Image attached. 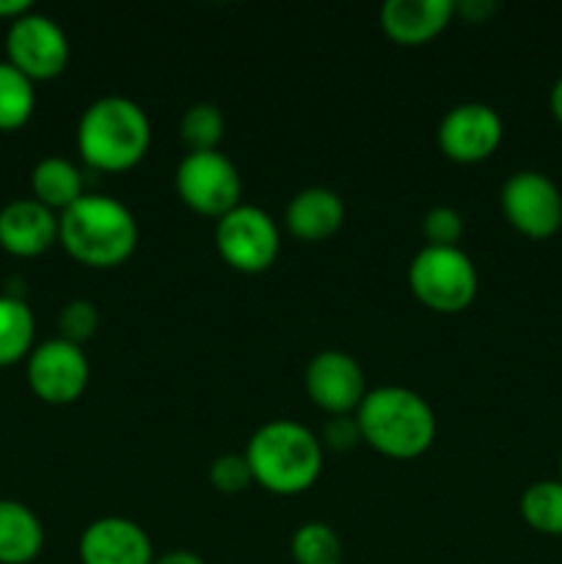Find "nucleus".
I'll use <instances>...</instances> for the list:
<instances>
[{"label":"nucleus","mask_w":562,"mask_h":564,"mask_svg":"<svg viewBox=\"0 0 562 564\" xmlns=\"http://www.w3.org/2000/svg\"><path fill=\"white\" fill-rule=\"evenodd\" d=\"M58 242L88 268H116L138 246V220L125 202L108 193H83L58 215Z\"/></svg>","instance_id":"nucleus-1"},{"label":"nucleus","mask_w":562,"mask_h":564,"mask_svg":"<svg viewBox=\"0 0 562 564\" xmlns=\"http://www.w3.org/2000/svg\"><path fill=\"white\" fill-rule=\"evenodd\" d=\"M323 444L295 419H270L253 430L246 444V460L253 482L275 496H298L323 474Z\"/></svg>","instance_id":"nucleus-2"},{"label":"nucleus","mask_w":562,"mask_h":564,"mask_svg":"<svg viewBox=\"0 0 562 564\" xmlns=\"http://www.w3.org/2000/svg\"><path fill=\"white\" fill-rule=\"evenodd\" d=\"M364 441L391 460H413L433 446L439 422L430 402L406 386H378L356 411Z\"/></svg>","instance_id":"nucleus-3"},{"label":"nucleus","mask_w":562,"mask_h":564,"mask_svg":"<svg viewBox=\"0 0 562 564\" xmlns=\"http://www.w3.org/2000/svg\"><path fill=\"white\" fill-rule=\"evenodd\" d=\"M152 147L149 113L130 97L108 94L83 110L77 121V152L97 171H130Z\"/></svg>","instance_id":"nucleus-4"},{"label":"nucleus","mask_w":562,"mask_h":564,"mask_svg":"<svg viewBox=\"0 0 562 564\" xmlns=\"http://www.w3.org/2000/svg\"><path fill=\"white\" fill-rule=\"evenodd\" d=\"M408 286L433 312L457 314L477 297L479 273L461 246H422L408 264Z\"/></svg>","instance_id":"nucleus-5"},{"label":"nucleus","mask_w":562,"mask_h":564,"mask_svg":"<svg viewBox=\"0 0 562 564\" xmlns=\"http://www.w3.org/2000/svg\"><path fill=\"white\" fill-rule=\"evenodd\" d=\"M215 248L229 268L262 273L281 251L279 224L257 204H237L215 220Z\"/></svg>","instance_id":"nucleus-6"},{"label":"nucleus","mask_w":562,"mask_h":564,"mask_svg":"<svg viewBox=\"0 0 562 564\" xmlns=\"http://www.w3.org/2000/svg\"><path fill=\"white\" fill-rule=\"evenodd\" d=\"M174 185L185 207L215 220L242 204V176L220 149L187 152L176 165Z\"/></svg>","instance_id":"nucleus-7"},{"label":"nucleus","mask_w":562,"mask_h":564,"mask_svg":"<svg viewBox=\"0 0 562 564\" xmlns=\"http://www.w3.org/2000/svg\"><path fill=\"white\" fill-rule=\"evenodd\" d=\"M6 61L36 80L58 77L69 64V39L61 22L42 11H28L9 22L6 31Z\"/></svg>","instance_id":"nucleus-8"},{"label":"nucleus","mask_w":562,"mask_h":564,"mask_svg":"<svg viewBox=\"0 0 562 564\" xmlns=\"http://www.w3.org/2000/svg\"><path fill=\"white\" fill-rule=\"evenodd\" d=\"M499 204L512 229L545 240L562 226V193L543 171H516L505 180Z\"/></svg>","instance_id":"nucleus-9"},{"label":"nucleus","mask_w":562,"mask_h":564,"mask_svg":"<svg viewBox=\"0 0 562 564\" xmlns=\"http://www.w3.org/2000/svg\"><path fill=\"white\" fill-rule=\"evenodd\" d=\"M91 380V364L80 345L55 339L42 341L28 356V386L33 394L50 405H69L80 400Z\"/></svg>","instance_id":"nucleus-10"},{"label":"nucleus","mask_w":562,"mask_h":564,"mask_svg":"<svg viewBox=\"0 0 562 564\" xmlns=\"http://www.w3.org/2000/svg\"><path fill=\"white\" fill-rule=\"evenodd\" d=\"M439 147L455 163H483L499 149L505 121L485 102H461L441 116Z\"/></svg>","instance_id":"nucleus-11"},{"label":"nucleus","mask_w":562,"mask_h":564,"mask_svg":"<svg viewBox=\"0 0 562 564\" xmlns=\"http://www.w3.org/2000/svg\"><path fill=\"white\" fill-rule=\"evenodd\" d=\"M303 386H306L309 400L331 416L356 413L367 394L361 364L345 350L314 352L303 372Z\"/></svg>","instance_id":"nucleus-12"},{"label":"nucleus","mask_w":562,"mask_h":564,"mask_svg":"<svg viewBox=\"0 0 562 564\" xmlns=\"http://www.w3.org/2000/svg\"><path fill=\"white\" fill-rule=\"evenodd\" d=\"M83 564H152L154 549L147 529L121 516H105L88 523L77 543Z\"/></svg>","instance_id":"nucleus-13"},{"label":"nucleus","mask_w":562,"mask_h":564,"mask_svg":"<svg viewBox=\"0 0 562 564\" xmlns=\"http://www.w3.org/2000/svg\"><path fill=\"white\" fill-rule=\"evenodd\" d=\"M58 242V213L36 198H14L0 209V246L14 257H39Z\"/></svg>","instance_id":"nucleus-14"},{"label":"nucleus","mask_w":562,"mask_h":564,"mask_svg":"<svg viewBox=\"0 0 562 564\" xmlns=\"http://www.w3.org/2000/svg\"><path fill=\"white\" fill-rule=\"evenodd\" d=\"M452 17H455L452 0H386L380 6L383 33L391 42L408 44V47L439 36L450 25Z\"/></svg>","instance_id":"nucleus-15"},{"label":"nucleus","mask_w":562,"mask_h":564,"mask_svg":"<svg viewBox=\"0 0 562 564\" xmlns=\"http://www.w3.org/2000/svg\"><path fill=\"white\" fill-rule=\"evenodd\" d=\"M284 224L290 235L298 237V240L323 242L334 237L342 229V224H345V202L331 187H303L287 204Z\"/></svg>","instance_id":"nucleus-16"},{"label":"nucleus","mask_w":562,"mask_h":564,"mask_svg":"<svg viewBox=\"0 0 562 564\" xmlns=\"http://www.w3.org/2000/svg\"><path fill=\"white\" fill-rule=\"evenodd\" d=\"M44 549L36 512L17 499H0V564H31Z\"/></svg>","instance_id":"nucleus-17"},{"label":"nucleus","mask_w":562,"mask_h":564,"mask_svg":"<svg viewBox=\"0 0 562 564\" xmlns=\"http://www.w3.org/2000/svg\"><path fill=\"white\" fill-rule=\"evenodd\" d=\"M31 191L36 202L50 207L53 213H64L83 196V174L72 160L61 154L42 158L31 171Z\"/></svg>","instance_id":"nucleus-18"},{"label":"nucleus","mask_w":562,"mask_h":564,"mask_svg":"<svg viewBox=\"0 0 562 564\" xmlns=\"http://www.w3.org/2000/svg\"><path fill=\"white\" fill-rule=\"evenodd\" d=\"M36 339V319L20 295H0V367L31 356Z\"/></svg>","instance_id":"nucleus-19"},{"label":"nucleus","mask_w":562,"mask_h":564,"mask_svg":"<svg viewBox=\"0 0 562 564\" xmlns=\"http://www.w3.org/2000/svg\"><path fill=\"white\" fill-rule=\"evenodd\" d=\"M290 554L295 564H345V543L325 521H306L292 532Z\"/></svg>","instance_id":"nucleus-20"},{"label":"nucleus","mask_w":562,"mask_h":564,"mask_svg":"<svg viewBox=\"0 0 562 564\" xmlns=\"http://www.w3.org/2000/svg\"><path fill=\"white\" fill-rule=\"evenodd\" d=\"M36 108V88L9 61H0V130H20Z\"/></svg>","instance_id":"nucleus-21"},{"label":"nucleus","mask_w":562,"mask_h":564,"mask_svg":"<svg viewBox=\"0 0 562 564\" xmlns=\"http://www.w3.org/2000/svg\"><path fill=\"white\" fill-rule=\"evenodd\" d=\"M521 516L534 532L562 534V479H540L521 496Z\"/></svg>","instance_id":"nucleus-22"},{"label":"nucleus","mask_w":562,"mask_h":564,"mask_svg":"<svg viewBox=\"0 0 562 564\" xmlns=\"http://www.w3.org/2000/svg\"><path fill=\"white\" fill-rule=\"evenodd\" d=\"M224 132V110L215 102H193L191 108L182 113L180 135L182 141H185L187 152H209V149H218Z\"/></svg>","instance_id":"nucleus-23"},{"label":"nucleus","mask_w":562,"mask_h":564,"mask_svg":"<svg viewBox=\"0 0 562 564\" xmlns=\"http://www.w3.org/2000/svg\"><path fill=\"white\" fill-rule=\"evenodd\" d=\"M463 229H466L463 226V215L455 207H450V204H435L422 218L424 246L455 248L461 242Z\"/></svg>","instance_id":"nucleus-24"},{"label":"nucleus","mask_w":562,"mask_h":564,"mask_svg":"<svg viewBox=\"0 0 562 564\" xmlns=\"http://www.w3.org/2000/svg\"><path fill=\"white\" fill-rule=\"evenodd\" d=\"M99 328V312L91 301L86 297H75V301L66 303L58 314V336L61 339L72 341V345H80L91 339Z\"/></svg>","instance_id":"nucleus-25"},{"label":"nucleus","mask_w":562,"mask_h":564,"mask_svg":"<svg viewBox=\"0 0 562 564\" xmlns=\"http://www.w3.org/2000/svg\"><path fill=\"white\" fill-rule=\"evenodd\" d=\"M209 485H213L218 494L235 496L242 494L248 485H253L251 466H248L246 455H237V452H226V455H218L213 463H209Z\"/></svg>","instance_id":"nucleus-26"},{"label":"nucleus","mask_w":562,"mask_h":564,"mask_svg":"<svg viewBox=\"0 0 562 564\" xmlns=\"http://www.w3.org/2000/svg\"><path fill=\"white\" fill-rule=\"evenodd\" d=\"M317 438L320 444H323V449L350 452L361 444L364 435H361V427H358L356 413H353V416L350 413H345V416H331L328 422L323 424Z\"/></svg>","instance_id":"nucleus-27"},{"label":"nucleus","mask_w":562,"mask_h":564,"mask_svg":"<svg viewBox=\"0 0 562 564\" xmlns=\"http://www.w3.org/2000/svg\"><path fill=\"white\" fill-rule=\"evenodd\" d=\"M494 11V0H457L455 3V14L466 22H485Z\"/></svg>","instance_id":"nucleus-28"},{"label":"nucleus","mask_w":562,"mask_h":564,"mask_svg":"<svg viewBox=\"0 0 562 564\" xmlns=\"http://www.w3.org/2000/svg\"><path fill=\"white\" fill-rule=\"evenodd\" d=\"M152 564H204V560L196 554V551L174 549V551H165V554L154 556Z\"/></svg>","instance_id":"nucleus-29"},{"label":"nucleus","mask_w":562,"mask_h":564,"mask_svg":"<svg viewBox=\"0 0 562 564\" xmlns=\"http://www.w3.org/2000/svg\"><path fill=\"white\" fill-rule=\"evenodd\" d=\"M31 9H33L31 0H0V20L14 22L17 17L28 14Z\"/></svg>","instance_id":"nucleus-30"},{"label":"nucleus","mask_w":562,"mask_h":564,"mask_svg":"<svg viewBox=\"0 0 562 564\" xmlns=\"http://www.w3.org/2000/svg\"><path fill=\"white\" fill-rule=\"evenodd\" d=\"M549 105H551V113H554V119L562 124V77H556V83L551 86Z\"/></svg>","instance_id":"nucleus-31"},{"label":"nucleus","mask_w":562,"mask_h":564,"mask_svg":"<svg viewBox=\"0 0 562 564\" xmlns=\"http://www.w3.org/2000/svg\"><path fill=\"white\" fill-rule=\"evenodd\" d=\"M560 471H562V457H560Z\"/></svg>","instance_id":"nucleus-32"}]
</instances>
